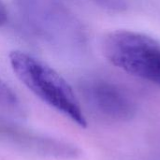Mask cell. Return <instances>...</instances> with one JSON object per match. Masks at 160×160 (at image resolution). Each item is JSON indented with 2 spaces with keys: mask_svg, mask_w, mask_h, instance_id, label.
<instances>
[{
  "mask_svg": "<svg viewBox=\"0 0 160 160\" xmlns=\"http://www.w3.org/2000/svg\"><path fill=\"white\" fill-rule=\"evenodd\" d=\"M31 33L56 52H82L87 34L80 19L62 0H13Z\"/></svg>",
  "mask_w": 160,
  "mask_h": 160,
  "instance_id": "obj_1",
  "label": "cell"
},
{
  "mask_svg": "<svg viewBox=\"0 0 160 160\" xmlns=\"http://www.w3.org/2000/svg\"><path fill=\"white\" fill-rule=\"evenodd\" d=\"M8 58L14 74L35 96L78 126H87L72 87L56 70L26 52L12 51Z\"/></svg>",
  "mask_w": 160,
  "mask_h": 160,
  "instance_id": "obj_2",
  "label": "cell"
},
{
  "mask_svg": "<svg viewBox=\"0 0 160 160\" xmlns=\"http://www.w3.org/2000/svg\"><path fill=\"white\" fill-rule=\"evenodd\" d=\"M104 57L123 72L160 87V42L141 32L114 30L101 42Z\"/></svg>",
  "mask_w": 160,
  "mask_h": 160,
  "instance_id": "obj_3",
  "label": "cell"
},
{
  "mask_svg": "<svg viewBox=\"0 0 160 160\" xmlns=\"http://www.w3.org/2000/svg\"><path fill=\"white\" fill-rule=\"evenodd\" d=\"M81 91L86 102L102 114L116 118L131 114L129 98L113 82L100 77L89 78L82 82Z\"/></svg>",
  "mask_w": 160,
  "mask_h": 160,
  "instance_id": "obj_4",
  "label": "cell"
},
{
  "mask_svg": "<svg viewBox=\"0 0 160 160\" xmlns=\"http://www.w3.org/2000/svg\"><path fill=\"white\" fill-rule=\"evenodd\" d=\"M0 142L43 156L72 158L79 155V150L69 143L25 130L5 121L1 116Z\"/></svg>",
  "mask_w": 160,
  "mask_h": 160,
  "instance_id": "obj_5",
  "label": "cell"
},
{
  "mask_svg": "<svg viewBox=\"0 0 160 160\" xmlns=\"http://www.w3.org/2000/svg\"><path fill=\"white\" fill-rule=\"evenodd\" d=\"M22 106L16 93L0 79V116H20Z\"/></svg>",
  "mask_w": 160,
  "mask_h": 160,
  "instance_id": "obj_6",
  "label": "cell"
},
{
  "mask_svg": "<svg viewBox=\"0 0 160 160\" xmlns=\"http://www.w3.org/2000/svg\"><path fill=\"white\" fill-rule=\"evenodd\" d=\"M95 5L110 11H122L128 8V0H89Z\"/></svg>",
  "mask_w": 160,
  "mask_h": 160,
  "instance_id": "obj_7",
  "label": "cell"
},
{
  "mask_svg": "<svg viewBox=\"0 0 160 160\" xmlns=\"http://www.w3.org/2000/svg\"><path fill=\"white\" fill-rule=\"evenodd\" d=\"M8 19V11L3 0H0V27L3 26Z\"/></svg>",
  "mask_w": 160,
  "mask_h": 160,
  "instance_id": "obj_8",
  "label": "cell"
}]
</instances>
